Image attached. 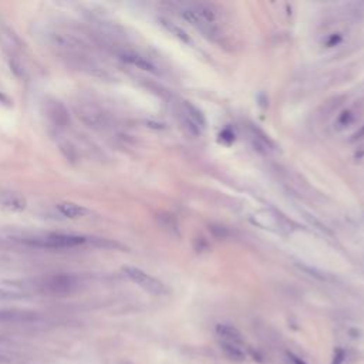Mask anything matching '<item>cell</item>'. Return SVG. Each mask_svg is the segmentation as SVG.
I'll return each mask as SVG.
<instances>
[{"mask_svg":"<svg viewBox=\"0 0 364 364\" xmlns=\"http://www.w3.org/2000/svg\"><path fill=\"white\" fill-rule=\"evenodd\" d=\"M77 288V280L73 276L68 275H58L53 276L47 280L44 285V289H47L50 293L54 295H67L71 293Z\"/></svg>","mask_w":364,"mask_h":364,"instance_id":"obj_6","label":"cell"},{"mask_svg":"<svg viewBox=\"0 0 364 364\" xmlns=\"http://www.w3.org/2000/svg\"><path fill=\"white\" fill-rule=\"evenodd\" d=\"M38 315L36 312L28 310H17V309H1L0 310V322L7 323H28L37 320Z\"/></svg>","mask_w":364,"mask_h":364,"instance_id":"obj_8","label":"cell"},{"mask_svg":"<svg viewBox=\"0 0 364 364\" xmlns=\"http://www.w3.org/2000/svg\"><path fill=\"white\" fill-rule=\"evenodd\" d=\"M57 209L63 216L70 218V219H78L88 214V211L84 206L77 205L74 202H60V204H57Z\"/></svg>","mask_w":364,"mask_h":364,"instance_id":"obj_12","label":"cell"},{"mask_svg":"<svg viewBox=\"0 0 364 364\" xmlns=\"http://www.w3.org/2000/svg\"><path fill=\"white\" fill-rule=\"evenodd\" d=\"M0 103L6 104V105H10V104H11V101H10V98L7 97V95H4V94L0 91Z\"/></svg>","mask_w":364,"mask_h":364,"instance_id":"obj_17","label":"cell"},{"mask_svg":"<svg viewBox=\"0 0 364 364\" xmlns=\"http://www.w3.org/2000/svg\"><path fill=\"white\" fill-rule=\"evenodd\" d=\"M0 205L9 212H23L27 206V202L16 192H3L0 194Z\"/></svg>","mask_w":364,"mask_h":364,"instance_id":"obj_9","label":"cell"},{"mask_svg":"<svg viewBox=\"0 0 364 364\" xmlns=\"http://www.w3.org/2000/svg\"><path fill=\"white\" fill-rule=\"evenodd\" d=\"M24 298H26V295L19 290L0 288V302H14V300H21Z\"/></svg>","mask_w":364,"mask_h":364,"instance_id":"obj_14","label":"cell"},{"mask_svg":"<svg viewBox=\"0 0 364 364\" xmlns=\"http://www.w3.org/2000/svg\"><path fill=\"white\" fill-rule=\"evenodd\" d=\"M286 357H288V360H289L290 364H306L300 357H298L296 355H293V353H290V352L286 353Z\"/></svg>","mask_w":364,"mask_h":364,"instance_id":"obj_16","label":"cell"},{"mask_svg":"<svg viewBox=\"0 0 364 364\" xmlns=\"http://www.w3.org/2000/svg\"><path fill=\"white\" fill-rule=\"evenodd\" d=\"M122 272H124V275L128 279L132 280L135 285H138L140 288L147 290L151 295H158V296H161V295H165L167 293V288H165V285L161 280L154 278V276H151L150 273L144 272L140 268H135V266H122Z\"/></svg>","mask_w":364,"mask_h":364,"instance_id":"obj_2","label":"cell"},{"mask_svg":"<svg viewBox=\"0 0 364 364\" xmlns=\"http://www.w3.org/2000/svg\"><path fill=\"white\" fill-rule=\"evenodd\" d=\"M346 353L343 349H336L335 355H333V360H332V364H342L345 362Z\"/></svg>","mask_w":364,"mask_h":364,"instance_id":"obj_15","label":"cell"},{"mask_svg":"<svg viewBox=\"0 0 364 364\" xmlns=\"http://www.w3.org/2000/svg\"><path fill=\"white\" fill-rule=\"evenodd\" d=\"M117 56L118 58L127 63V64L132 65V67H137L142 71H148V73H157V65L154 64L152 61H150L148 58H145L144 56H141L140 53L137 51H132V50H120L117 51Z\"/></svg>","mask_w":364,"mask_h":364,"instance_id":"obj_5","label":"cell"},{"mask_svg":"<svg viewBox=\"0 0 364 364\" xmlns=\"http://www.w3.org/2000/svg\"><path fill=\"white\" fill-rule=\"evenodd\" d=\"M87 239L84 236L67 234H47L41 236L26 238L24 242L34 248H46V249H67L83 245Z\"/></svg>","mask_w":364,"mask_h":364,"instance_id":"obj_1","label":"cell"},{"mask_svg":"<svg viewBox=\"0 0 364 364\" xmlns=\"http://www.w3.org/2000/svg\"><path fill=\"white\" fill-rule=\"evenodd\" d=\"M10 362V357L4 355H0V363H9Z\"/></svg>","mask_w":364,"mask_h":364,"instance_id":"obj_18","label":"cell"},{"mask_svg":"<svg viewBox=\"0 0 364 364\" xmlns=\"http://www.w3.org/2000/svg\"><path fill=\"white\" fill-rule=\"evenodd\" d=\"M0 41L3 43L4 48L9 51L10 57L13 56V58H14V54L19 53L20 48H21V43H20L19 37L9 27L0 28Z\"/></svg>","mask_w":364,"mask_h":364,"instance_id":"obj_11","label":"cell"},{"mask_svg":"<svg viewBox=\"0 0 364 364\" xmlns=\"http://www.w3.org/2000/svg\"><path fill=\"white\" fill-rule=\"evenodd\" d=\"M75 111L78 118L94 130L103 128L105 125V114L93 101H80L75 107Z\"/></svg>","mask_w":364,"mask_h":364,"instance_id":"obj_4","label":"cell"},{"mask_svg":"<svg viewBox=\"0 0 364 364\" xmlns=\"http://www.w3.org/2000/svg\"><path fill=\"white\" fill-rule=\"evenodd\" d=\"M179 117L182 125L187 128L189 134L199 137L206 127V120L202 111L196 108L195 105L189 101H182L179 104Z\"/></svg>","mask_w":364,"mask_h":364,"instance_id":"obj_3","label":"cell"},{"mask_svg":"<svg viewBox=\"0 0 364 364\" xmlns=\"http://www.w3.org/2000/svg\"><path fill=\"white\" fill-rule=\"evenodd\" d=\"M0 340H1V337H0Z\"/></svg>","mask_w":364,"mask_h":364,"instance_id":"obj_19","label":"cell"},{"mask_svg":"<svg viewBox=\"0 0 364 364\" xmlns=\"http://www.w3.org/2000/svg\"><path fill=\"white\" fill-rule=\"evenodd\" d=\"M221 350L224 352V355L229 359V360H234V362H243L245 360V352L242 350L241 346L231 345V343H225L221 342Z\"/></svg>","mask_w":364,"mask_h":364,"instance_id":"obj_13","label":"cell"},{"mask_svg":"<svg viewBox=\"0 0 364 364\" xmlns=\"http://www.w3.org/2000/svg\"><path fill=\"white\" fill-rule=\"evenodd\" d=\"M47 117L50 118V121L53 122L54 127L58 128H64L65 125H68V112L65 110V107L60 101L57 100H50L47 101Z\"/></svg>","mask_w":364,"mask_h":364,"instance_id":"obj_7","label":"cell"},{"mask_svg":"<svg viewBox=\"0 0 364 364\" xmlns=\"http://www.w3.org/2000/svg\"><path fill=\"white\" fill-rule=\"evenodd\" d=\"M216 333H218V336L221 337V342L242 347L243 337L236 327L229 326V325H218L216 326Z\"/></svg>","mask_w":364,"mask_h":364,"instance_id":"obj_10","label":"cell"}]
</instances>
